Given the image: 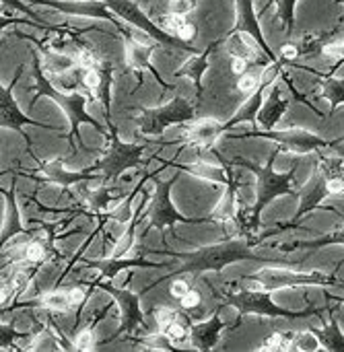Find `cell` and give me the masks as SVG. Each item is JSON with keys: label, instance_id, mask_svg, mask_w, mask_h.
Returning a JSON list of instances; mask_svg holds the SVG:
<instances>
[{"label": "cell", "instance_id": "obj_1", "mask_svg": "<svg viewBox=\"0 0 344 352\" xmlns=\"http://www.w3.org/2000/svg\"><path fill=\"white\" fill-rule=\"evenodd\" d=\"M153 254H167V256H173V258H180L184 260V264L175 270H171L169 274H165L163 278L155 280L151 287H147L142 291L149 293L155 285L159 283H165V280H173L175 276H182V274H202V272H221L225 266L233 264V262H256V264H268V266H297V264H289V262H279V260H268V258H262L258 254H254L252 250V241H246V239H233V241H225V243H217V245H208V248H200L196 252H188V254H178V252H171V250H149Z\"/></svg>", "mask_w": 344, "mask_h": 352}, {"label": "cell", "instance_id": "obj_2", "mask_svg": "<svg viewBox=\"0 0 344 352\" xmlns=\"http://www.w3.org/2000/svg\"><path fill=\"white\" fill-rule=\"evenodd\" d=\"M281 148H275L268 157V163L266 165H256L248 159H241V157H235L231 159V163L237 167H246L250 169L254 175H256V202L254 206L244 212V214H237V221L241 223L244 231L248 235L256 233L260 229V217H262V210L279 196H299L295 190H293V175L297 171V165H293L289 171L285 173H277L275 171V159L279 155Z\"/></svg>", "mask_w": 344, "mask_h": 352}, {"label": "cell", "instance_id": "obj_3", "mask_svg": "<svg viewBox=\"0 0 344 352\" xmlns=\"http://www.w3.org/2000/svg\"><path fill=\"white\" fill-rule=\"evenodd\" d=\"M45 68H43V62H41V58L37 56V52H33V78H35V95H33V101H37V99H41V97H47V99H52L62 111H64V116L68 118V122H70V134H68V151H70V155H74L76 153V146L78 144H83V140H80V136H78V126L80 124H91L97 132H101V134H109V130H107V126H103V124H99L95 118H91L89 113H87V97L85 95H80V93H60L54 85H52V80L45 76V72H43Z\"/></svg>", "mask_w": 344, "mask_h": 352}, {"label": "cell", "instance_id": "obj_4", "mask_svg": "<svg viewBox=\"0 0 344 352\" xmlns=\"http://www.w3.org/2000/svg\"><path fill=\"white\" fill-rule=\"evenodd\" d=\"M235 307L237 309V322L233 324V328H239L244 318L254 314V316H262V318H285V320H303V318H312L318 316L322 318V314L326 311L324 307H310L303 311H293V309H285L281 305H277L270 297V291H256V289H246L241 287L239 293H225L221 307Z\"/></svg>", "mask_w": 344, "mask_h": 352}, {"label": "cell", "instance_id": "obj_5", "mask_svg": "<svg viewBox=\"0 0 344 352\" xmlns=\"http://www.w3.org/2000/svg\"><path fill=\"white\" fill-rule=\"evenodd\" d=\"M163 167H159L157 171L151 173V179L155 182V194H153V200L149 204V210H147V217H149V225L144 229L142 235H147L149 229H157V231H165V229H173L178 223H184V225H202V223H219L213 214L211 217H184L178 212V208L173 206V200H171V188L173 184L180 179V173H175L171 179H161L159 177V171Z\"/></svg>", "mask_w": 344, "mask_h": 352}, {"label": "cell", "instance_id": "obj_6", "mask_svg": "<svg viewBox=\"0 0 344 352\" xmlns=\"http://www.w3.org/2000/svg\"><path fill=\"white\" fill-rule=\"evenodd\" d=\"M244 283H254L262 291H281L297 287H344L343 278L324 272H297L289 266H270L266 270L254 272L241 278Z\"/></svg>", "mask_w": 344, "mask_h": 352}, {"label": "cell", "instance_id": "obj_7", "mask_svg": "<svg viewBox=\"0 0 344 352\" xmlns=\"http://www.w3.org/2000/svg\"><path fill=\"white\" fill-rule=\"evenodd\" d=\"M105 8H109L114 14H118L120 19H124L126 23H130L132 27H138L140 31H144L151 39H155L161 45L173 47V50H184V52H192L198 54L186 39L165 31L159 23H155L153 19L147 16V12L134 2V0H101Z\"/></svg>", "mask_w": 344, "mask_h": 352}, {"label": "cell", "instance_id": "obj_8", "mask_svg": "<svg viewBox=\"0 0 344 352\" xmlns=\"http://www.w3.org/2000/svg\"><path fill=\"white\" fill-rule=\"evenodd\" d=\"M196 107L184 97H173L169 103L155 109H140L136 118V126L144 136H161L167 126L173 124H190L194 122Z\"/></svg>", "mask_w": 344, "mask_h": 352}, {"label": "cell", "instance_id": "obj_9", "mask_svg": "<svg viewBox=\"0 0 344 352\" xmlns=\"http://www.w3.org/2000/svg\"><path fill=\"white\" fill-rule=\"evenodd\" d=\"M107 148L105 155L93 165L87 167L89 171H101L103 182H116L126 169L136 167L147 151L144 144H136V142H122L118 138V132H109L107 136Z\"/></svg>", "mask_w": 344, "mask_h": 352}, {"label": "cell", "instance_id": "obj_10", "mask_svg": "<svg viewBox=\"0 0 344 352\" xmlns=\"http://www.w3.org/2000/svg\"><path fill=\"white\" fill-rule=\"evenodd\" d=\"M91 287L105 291L114 299V303L118 305V311H120V328L107 342H111L116 338L134 336L138 332H147V320L140 309V295H134L128 289L111 287L109 283H103V278H97L95 283H91Z\"/></svg>", "mask_w": 344, "mask_h": 352}, {"label": "cell", "instance_id": "obj_11", "mask_svg": "<svg viewBox=\"0 0 344 352\" xmlns=\"http://www.w3.org/2000/svg\"><path fill=\"white\" fill-rule=\"evenodd\" d=\"M21 76H23V66H19V68L14 70L12 80H10L6 87L0 89V128H2V130L6 128V130L21 132V136H23V140H25V144H27L29 155L35 157V155H33V142H31V138L23 132V128H25V126H37V128L50 130V132H60V130L54 128V126H50V124H43V122H39V120L27 118V116L17 107V101H14V97H12V91H14V87H17V82H19ZM64 138H66V134H64Z\"/></svg>", "mask_w": 344, "mask_h": 352}, {"label": "cell", "instance_id": "obj_12", "mask_svg": "<svg viewBox=\"0 0 344 352\" xmlns=\"http://www.w3.org/2000/svg\"><path fill=\"white\" fill-rule=\"evenodd\" d=\"M231 138H268V140H275L279 142L281 146H285L287 151L295 153V155H308V153H314L318 148H328L330 142L324 140L322 136L310 132V130H303V128H291V130H262V128H256L248 134H229Z\"/></svg>", "mask_w": 344, "mask_h": 352}, {"label": "cell", "instance_id": "obj_13", "mask_svg": "<svg viewBox=\"0 0 344 352\" xmlns=\"http://www.w3.org/2000/svg\"><path fill=\"white\" fill-rule=\"evenodd\" d=\"M328 196H332L330 177H328L322 169H318V171L314 173V177L310 179V184L303 188V192H299V208L295 210V217L291 219V223L281 225L283 231H289V229L299 227V225H301V219H303L308 212H314L316 208H324V210L334 212L332 206H322V202H324Z\"/></svg>", "mask_w": 344, "mask_h": 352}, {"label": "cell", "instance_id": "obj_14", "mask_svg": "<svg viewBox=\"0 0 344 352\" xmlns=\"http://www.w3.org/2000/svg\"><path fill=\"white\" fill-rule=\"evenodd\" d=\"M283 70H285V66H283V62H281V64H272V72H270V74L264 72V76H262L258 89H256L254 93H250V97L244 101V105L235 111V116H233L231 120H227V122L221 124V132H223V134H225L227 130H231L233 126L244 124V122H252V130L258 128V113H260V109H262V105H264L266 89H268L270 85H275V82L281 78V72H283Z\"/></svg>", "mask_w": 344, "mask_h": 352}, {"label": "cell", "instance_id": "obj_15", "mask_svg": "<svg viewBox=\"0 0 344 352\" xmlns=\"http://www.w3.org/2000/svg\"><path fill=\"white\" fill-rule=\"evenodd\" d=\"M6 173H17L21 177H27V179H33L37 184H58L62 188H70L74 184H80V182H103V175H95L93 171L85 169V171H68L64 167L62 161H47V163H41V167L37 169L39 173H29V171H14V169H4Z\"/></svg>", "mask_w": 344, "mask_h": 352}, {"label": "cell", "instance_id": "obj_16", "mask_svg": "<svg viewBox=\"0 0 344 352\" xmlns=\"http://www.w3.org/2000/svg\"><path fill=\"white\" fill-rule=\"evenodd\" d=\"M235 6H237V21H235V25H233V29L229 31V35L248 33V37L256 41V45L262 50V54H264L272 64H281V58L272 52L270 43H268L266 37L262 35L260 21H258L256 10H254V0H235Z\"/></svg>", "mask_w": 344, "mask_h": 352}, {"label": "cell", "instance_id": "obj_17", "mask_svg": "<svg viewBox=\"0 0 344 352\" xmlns=\"http://www.w3.org/2000/svg\"><path fill=\"white\" fill-rule=\"evenodd\" d=\"M122 37H124V43H126V64H128L134 72H138V76H140L142 70H149V72L157 78V82H159L163 89H167L165 80L161 78V74H159V72L155 70V66H153V47L147 45V43L136 41L130 33H124Z\"/></svg>", "mask_w": 344, "mask_h": 352}, {"label": "cell", "instance_id": "obj_18", "mask_svg": "<svg viewBox=\"0 0 344 352\" xmlns=\"http://www.w3.org/2000/svg\"><path fill=\"white\" fill-rule=\"evenodd\" d=\"M2 198L6 200V219L2 225V235H0V248L4 250V245L14 237V235H33V231L25 229L21 223V212L17 206V179L10 184V190H2Z\"/></svg>", "mask_w": 344, "mask_h": 352}, {"label": "cell", "instance_id": "obj_19", "mask_svg": "<svg viewBox=\"0 0 344 352\" xmlns=\"http://www.w3.org/2000/svg\"><path fill=\"white\" fill-rule=\"evenodd\" d=\"M33 4H43V6H52L58 8L62 12H70V14H80V16H93V19H105L111 23H118L120 19L114 16V12H109V8L103 6V2L93 0V2H62V0H31Z\"/></svg>", "mask_w": 344, "mask_h": 352}, {"label": "cell", "instance_id": "obj_20", "mask_svg": "<svg viewBox=\"0 0 344 352\" xmlns=\"http://www.w3.org/2000/svg\"><path fill=\"white\" fill-rule=\"evenodd\" d=\"M223 330H225V326H223V322H221V318H219V311H217V314L211 316V320L200 322V324H196V326L190 328L192 346H194L196 351L202 352L213 351V349L217 346V342H219Z\"/></svg>", "mask_w": 344, "mask_h": 352}, {"label": "cell", "instance_id": "obj_21", "mask_svg": "<svg viewBox=\"0 0 344 352\" xmlns=\"http://www.w3.org/2000/svg\"><path fill=\"white\" fill-rule=\"evenodd\" d=\"M87 268H95L101 272V278H114L118 272L128 270V268H153V270H163L169 268L171 264H155L149 262L144 258H109V260H101V262H85Z\"/></svg>", "mask_w": 344, "mask_h": 352}, {"label": "cell", "instance_id": "obj_22", "mask_svg": "<svg viewBox=\"0 0 344 352\" xmlns=\"http://www.w3.org/2000/svg\"><path fill=\"white\" fill-rule=\"evenodd\" d=\"M219 43H221V39H219V41H213L206 50L194 54L190 60H186V62L182 64L180 70H175V76H188V78H192V82H194V87H196V97H198V99H200L202 93H204L202 74L206 72V68H208V58H211L213 50L219 47Z\"/></svg>", "mask_w": 344, "mask_h": 352}, {"label": "cell", "instance_id": "obj_23", "mask_svg": "<svg viewBox=\"0 0 344 352\" xmlns=\"http://www.w3.org/2000/svg\"><path fill=\"white\" fill-rule=\"evenodd\" d=\"M211 151H213V155L219 159V163L223 165V169H225L227 175H229L227 192H225V196H223V202L215 208L213 217H215L217 221H235V219H237V214H235V192H237V184H235V179H233V167H235V165H233L229 159H225L215 146H213Z\"/></svg>", "mask_w": 344, "mask_h": 352}, {"label": "cell", "instance_id": "obj_24", "mask_svg": "<svg viewBox=\"0 0 344 352\" xmlns=\"http://www.w3.org/2000/svg\"><path fill=\"white\" fill-rule=\"evenodd\" d=\"M289 109V99H283V95H281V85H279V80L272 85V91H270V95H268V101L262 105V109H260V113H258V122H260V126H262V130H272L279 122H281V118L285 116V111Z\"/></svg>", "mask_w": 344, "mask_h": 352}, {"label": "cell", "instance_id": "obj_25", "mask_svg": "<svg viewBox=\"0 0 344 352\" xmlns=\"http://www.w3.org/2000/svg\"><path fill=\"white\" fill-rule=\"evenodd\" d=\"M221 124L215 122V120H204V122H198L194 124L190 130H188V142L198 146V148H213L215 146V140L221 136Z\"/></svg>", "mask_w": 344, "mask_h": 352}, {"label": "cell", "instance_id": "obj_26", "mask_svg": "<svg viewBox=\"0 0 344 352\" xmlns=\"http://www.w3.org/2000/svg\"><path fill=\"white\" fill-rule=\"evenodd\" d=\"M310 330L320 340L322 351L344 352V332L341 330V326H338L334 316H330V320L324 324V328H310Z\"/></svg>", "mask_w": 344, "mask_h": 352}, {"label": "cell", "instance_id": "obj_27", "mask_svg": "<svg viewBox=\"0 0 344 352\" xmlns=\"http://www.w3.org/2000/svg\"><path fill=\"white\" fill-rule=\"evenodd\" d=\"M328 245H344V225L338 231L326 233V235H322L318 239H312V241H295V243H287V245L283 243V245H279V250L291 254L295 250H324Z\"/></svg>", "mask_w": 344, "mask_h": 352}, {"label": "cell", "instance_id": "obj_28", "mask_svg": "<svg viewBox=\"0 0 344 352\" xmlns=\"http://www.w3.org/2000/svg\"><path fill=\"white\" fill-rule=\"evenodd\" d=\"M41 47V43H37ZM43 56H41V62H43V68L54 72V74H64V72H74L78 66L76 58L72 56H66V54H60V52H54V50H47V47H41Z\"/></svg>", "mask_w": 344, "mask_h": 352}, {"label": "cell", "instance_id": "obj_29", "mask_svg": "<svg viewBox=\"0 0 344 352\" xmlns=\"http://www.w3.org/2000/svg\"><path fill=\"white\" fill-rule=\"evenodd\" d=\"M165 163L178 167L180 171H186V173H192V175H196V177H204V179L217 182V184H225V186H227V182H229L227 171L223 173L219 167H213V165H200V163H196V165H186V163H175V161H165Z\"/></svg>", "mask_w": 344, "mask_h": 352}, {"label": "cell", "instance_id": "obj_30", "mask_svg": "<svg viewBox=\"0 0 344 352\" xmlns=\"http://www.w3.org/2000/svg\"><path fill=\"white\" fill-rule=\"evenodd\" d=\"M322 91H320V97L328 99L330 105H332V111L338 109L344 103V80L343 78H336L334 74H326L322 76Z\"/></svg>", "mask_w": 344, "mask_h": 352}, {"label": "cell", "instance_id": "obj_31", "mask_svg": "<svg viewBox=\"0 0 344 352\" xmlns=\"http://www.w3.org/2000/svg\"><path fill=\"white\" fill-rule=\"evenodd\" d=\"M275 2H277V19L283 23L285 39L289 41L293 35V27H295V4H297V0H275Z\"/></svg>", "mask_w": 344, "mask_h": 352}, {"label": "cell", "instance_id": "obj_32", "mask_svg": "<svg viewBox=\"0 0 344 352\" xmlns=\"http://www.w3.org/2000/svg\"><path fill=\"white\" fill-rule=\"evenodd\" d=\"M140 223V210H136L134 214H132V219L128 221V225H126V233L122 235V239L116 243V248H114V256L111 258H124L126 254H128V250L134 245V231H136V225Z\"/></svg>", "mask_w": 344, "mask_h": 352}, {"label": "cell", "instance_id": "obj_33", "mask_svg": "<svg viewBox=\"0 0 344 352\" xmlns=\"http://www.w3.org/2000/svg\"><path fill=\"white\" fill-rule=\"evenodd\" d=\"M39 303H41L47 311H58V314H66V311L72 309V303H70L68 293H60L58 289L52 291V293H47V295H43Z\"/></svg>", "mask_w": 344, "mask_h": 352}, {"label": "cell", "instance_id": "obj_34", "mask_svg": "<svg viewBox=\"0 0 344 352\" xmlns=\"http://www.w3.org/2000/svg\"><path fill=\"white\" fill-rule=\"evenodd\" d=\"M264 66H266V64H258L254 72H252V70H248V72L239 74L237 89H239V91H244V93H254V91L258 89V85H260V80H262L264 72H266V68H264Z\"/></svg>", "mask_w": 344, "mask_h": 352}, {"label": "cell", "instance_id": "obj_35", "mask_svg": "<svg viewBox=\"0 0 344 352\" xmlns=\"http://www.w3.org/2000/svg\"><path fill=\"white\" fill-rule=\"evenodd\" d=\"M289 351H322V344L316 338V334L312 330H308V332H301L299 336L293 338V344Z\"/></svg>", "mask_w": 344, "mask_h": 352}, {"label": "cell", "instance_id": "obj_36", "mask_svg": "<svg viewBox=\"0 0 344 352\" xmlns=\"http://www.w3.org/2000/svg\"><path fill=\"white\" fill-rule=\"evenodd\" d=\"M45 258H47V245L41 243L39 239H35V241L25 245V260L29 264H41Z\"/></svg>", "mask_w": 344, "mask_h": 352}, {"label": "cell", "instance_id": "obj_37", "mask_svg": "<svg viewBox=\"0 0 344 352\" xmlns=\"http://www.w3.org/2000/svg\"><path fill=\"white\" fill-rule=\"evenodd\" d=\"M109 202H111V196H109V190L107 188H101V190H97V194H93L91 198H89V202H87V212H101L105 206H109Z\"/></svg>", "mask_w": 344, "mask_h": 352}, {"label": "cell", "instance_id": "obj_38", "mask_svg": "<svg viewBox=\"0 0 344 352\" xmlns=\"http://www.w3.org/2000/svg\"><path fill=\"white\" fill-rule=\"evenodd\" d=\"M293 338L295 336H285V334H272L260 351H289L291 344H293Z\"/></svg>", "mask_w": 344, "mask_h": 352}, {"label": "cell", "instance_id": "obj_39", "mask_svg": "<svg viewBox=\"0 0 344 352\" xmlns=\"http://www.w3.org/2000/svg\"><path fill=\"white\" fill-rule=\"evenodd\" d=\"M76 62H78V66H80V68L91 70V68H99L101 58H99L93 50L85 47V50H80V52L76 54Z\"/></svg>", "mask_w": 344, "mask_h": 352}, {"label": "cell", "instance_id": "obj_40", "mask_svg": "<svg viewBox=\"0 0 344 352\" xmlns=\"http://www.w3.org/2000/svg\"><path fill=\"white\" fill-rule=\"evenodd\" d=\"M175 320H178V311H175V309L161 307V309L155 311V324H157L159 332H161L163 328H167V326H169L171 322H175Z\"/></svg>", "mask_w": 344, "mask_h": 352}, {"label": "cell", "instance_id": "obj_41", "mask_svg": "<svg viewBox=\"0 0 344 352\" xmlns=\"http://www.w3.org/2000/svg\"><path fill=\"white\" fill-rule=\"evenodd\" d=\"M196 4H198V0H169V12L186 16L190 10H194Z\"/></svg>", "mask_w": 344, "mask_h": 352}, {"label": "cell", "instance_id": "obj_42", "mask_svg": "<svg viewBox=\"0 0 344 352\" xmlns=\"http://www.w3.org/2000/svg\"><path fill=\"white\" fill-rule=\"evenodd\" d=\"M161 332H163V334H165V336H167L171 342H180V340H184V338L188 336L186 328H184V326H182L178 320H175V322H171V324H169L167 328H163Z\"/></svg>", "mask_w": 344, "mask_h": 352}, {"label": "cell", "instance_id": "obj_43", "mask_svg": "<svg viewBox=\"0 0 344 352\" xmlns=\"http://www.w3.org/2000/svg\"><path fill=\"white\" fill-rule=\"evenodd\" d=\"M200 301H202V295H200L196 289H190V291L180 299V305H182V309L192 311V309H196V307L200 305Z\"/></svg>", "mask_w": 344, "mask_h": 352}, {"label": "cell", "instance_id": "obj_44", "mask_svg": "<svg viewBox=\"0 0 344 352\" xmlns=\"http://www.w3.org/2000/svg\"><path fill=\"white\" fill-rule=\"evenodd\" d=\"M68 297H70V303H72V307H83L85 305V301H87V297H89V293H85V289L80 287V285H76V287H72L70 291H68Z\"/></svg>", "mask_w": 344, "mask_h": 352}, {"label": "cell", "instance_id": "obj_45", "mask_svg": "<svg viewBox=\"0 0 344 352\" xmlns=\"http://www.w3.org/2000/svg\"><path fill=\"white\" fill-rule=\"evenodd\" d=\"M188 291H190V285L186 280H173V285L169 287V295L173 299H182Z\"/></svg>", "mask_w": 344, "mask_h": 352}, {"label": "cell", "instance_id": "obj_46", "mask_svg": "<svg viewBox=\"0 0 344 352\" xmlns=\"http://www.w3.org/2000/svg\"><path fill=\"white\" fill-rule=\"evenodd\" d=\"M19 336H27V334H19V332H14L10 326H4V324H2V340H0L2 351H4V349H10V340H12V338H19Z\"/></svg>", "mask_w": 344, "mask_h": 352}, {"label": "cell", "instance_id": "obj_47", "mask_svg": "<svg viewBox=\"0 0 344 352\" xmlns=\"http://www.w3.org/2000/svg\"><path fill=\"white\" fill-rule=\"evenodd\" d=\"M248 68H250V60H246V58H233L231 70L235 74H244V72H248Z\"/></svg>", "mask_w": 344, "mask_h": 352}, {"label": "cell", "instance_id": "obj_48", "mask_svg": "<svg viewBox=\"0 0 344 352\" xmlns=\"http://www.w3.org/2000/svg\"><path fill=\"white\" fill-rule=\"evenodd\" d=\"M196 35V27L192 25V23H186L182 29H180V33H178V37H182V39H186L188 43H190V39Z\"/></svg>", "mask_w": 344, "mask_h": 352}, {"label": "cell", "instance_id": "obj_49", "mask_svg": "<svg viewBox=\"0 0 344 352\" xmlns=\"http://www.w3.org/2000/svg\"><path fill=\"white\" fill-rule=\"evenodd\" d=\"M330 151H334L338 157H343L344 159V144H334V142H330V146H328Z\"/></svg>", "mask_w": 344, "mask_h": 352}, {"label": "cell", "instance_id": "obj_50", "mask_svg": "<svg viewBox=\"0 0 344 352\" xmlns=\"http://www.w3.org/2000/svg\"><path fill=\"white\" fill-rule=\"evenodd\" d=\"M332 142H334V144H344V134H343V136H341V138H336V140H332Z\"/></svg>", "mask_w": 344, "mask_h": 352}]
</instances>
